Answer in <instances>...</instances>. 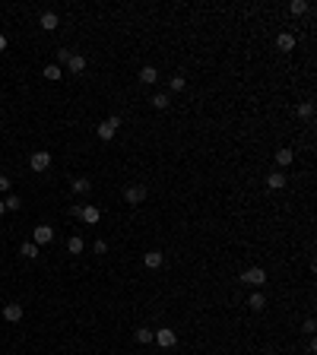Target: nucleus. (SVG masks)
<instances>
[{"label": "nucleus", "instance_id": "nucleus-27", "mask_svg": "<svg viewBox=\"0 0 317 355\" xmlns=\"http://www.w3.org/2000/svg\"><path fill=\"white\" fill-rule=\"evenodd\" d=\"M70 57H73V51H70V48H60V51H57V67H60V64H67Z\"/></svg>", "mask_w": 317, "mask_h": 355}, {"label": "nucleus", "instance_id": "nucleus-23", "mask_svg": "<svg viewBox=\"0 0 317 355\" xmlns=\"http://www.w3.org/2000/svg\"><path fill=\"white\" fill-rule=\"evenodd\" d=\"M295 115H298V118H311L314 115V105L311 102H301L298 108H295Z\"/></svg>", "mask_w": 317, "mask_h": 355}, {"label": "nucleus", "instance_id": "nucleus-11", "mask_svg": "<svg viewBox=\"0 0 317 355\" xmlns=\"http://www.w3.org/2000/svg\"><path fill=\"white\" fill-rule=\"evenodd\" d=\"M73 193H79V197H86V193H89L92 190V181L89 178H73Z\"/></svg>", "mask_w": 317, "mask_h": 355}, {"label": "nucleus", "instance_id": "nucleus-2", "mask_svg": "<svg viewBox=\"0 0 317 355\" xmlns=\"http://www.w3.org/2000/svg\"><path fill=\"white\" fill-rule=\"evenodd\" d=\"M124 203H130V206L146 203V187H143V184H133V187H127V190H124Z\"/></svg>", "mask_w": 317, "mask_h": 355}, {"label": "nucleus", "instance_id": "nucleus-14", "mask_svg": "<svg viewBox=\"0 0 317 355\" xmlns=\"http://www.w3.org/2000/svg\"><path fill=\"white\" fill-rule=\"evenodd\" d=\"M168 105H171V92H156V95H152V108L165 111Z\"/></svg>", "mask_w": 317, "mask_h": 355}, {"label": "nucleus", "instance_id": "nucleus-17", "mask_svg": "<svg viewBox=\"0 0 317 355\" xmlns=\"http://www.w3.org/2000/svg\"><path fill=\"white\" fill-rule=\"evenodd\" d=\"M247 308H251V311H264V308H267V298L260 295V292H254V295L247 298Z\"/></svg>", "mask_w": 317, "mask_h": 355}, {"label": "nucleus", "instance_id": "nucleus-31", "mask_svg": "<svg viewBox=\"0 0 317 355\" xmlns=\"http://www.w3.org/2000/svg\"><path fill=\"white\" fill-rule=\"evenodd\" d=\"M0 51H6V35H0Z\"/></svg>", "mask_w": 317, "mask_h": 355}, {"label": "nucleus", "instance_id": "nucleus-19", "mask_svg": "<svg viewBox=\"0 0 317 355\" xmlns=\"http://www.w3.org/2000/svg\"><path fill=\"white\" fill-rule=\"evenodd\" d=\"M83 238H79V235H73V238H67V251H70V254H83Z\"/></svg>", "mask_w": 317, "mask_h": 355}, {"label": "nucleus", "instance_id": "nucleus-32", "mask_svg": "<svg viewBox=\"0 0 317 355\" xmlns=\"http://www.w3.org/2000/svg\"><path fill=\"white\" fill-rule=\"evenodd\" d=\"M3 213H6V206H3V200H0V216H3Z\"/></svg>", "mask_w": 317, "mask_h": 355}, {"label": "nucleus", "instance_id": "nucleus-20", "mask_svg": "<svg viewBox=\"0 0 317 355\" xmlns=\"http://www.w3.org/2000/svg\"><path fill=\"white\" fill-rule=\"evenodd\" d=\"M3 206H6V210H10V213H16V210H19V206H23V200H19V193H6V200H3Z\"/></svg>", "mask_w": 317, "mask_h": 355}, {"label": "nucleus", "instance_id": "nucleus-24", "mask_svg": "<svg viewBox=\"0 0 317 355\" xmlns=\"http://www.w3.org/2000/svg\"><path fill=\"white\" fill-rule=\"evenodd\" d=\"M60 76H64V73H60L57 64H48V67H45V79H60Z\"/></svg>", "mask_w": 317, "mask_h": 355}, {"label": "nucleus", "instance_id": "nucleus-28", "mask_svg": "<svg viewBox=\"0 0 317 355\" xmlns=\"http://www.w3.org/2000/svg\"><path fill=\"white\" fill-rule=\"evenodd\" d=\"M314 327H317V324H314V317H308L305 324H301V330H305V333H314Z\"/></svg>", "mask_w": 317, "mask_h": 355}, {"label": "nucleus", "instance_id": "nucleus-13", "mask_svg": "<svg viewBox=\"0 0 317 355\" xmlns=\"http://www.w3.org/2000/svg\"><path fill=\"white\" fill-rule=\"evenodd\" d=\"M156 79H159V70H156V67H143V70H140V83H143V86H152Z\"/></svg>", "mask_w": 317, "mask_h": 355}, {"label": "nucleus", "instance_id": "nucleus-4", "mask_svg": "<svg viewBox=\"0 0 317 355\" xmlns=\"http://www.w3.org/2000/svg\"><path fill=\"white\" fill-rule=\"evenodd\" d=\"M241 283H247V285H264V283H267V270H260V266H251V270L241 273Z\"/></svg>", "mask_w": 317, "mask_h": 355}, {"label": "nucleus", "instance_id": "nucleus-6", "mask_svg": "<svg viewBox=\"0 0 317 355\" xmlns=\"http://www.w3.org/2000/svg\"><path fill=\"white\" fill-rule=\"evenodd\" d=\"M29 165H32V171H48L51 168V152H32Z\"/></svg>", "mask_w": 317, "mask_h": 355}, {"label": "nucleus", "instance_id": "nucleus-8", "mask_svg": "<svg viewBox=\"0 0 317 355\" xmlns=\"http://www.w3.org/2000/svg\"><path fill=\"white\" fill-rule=\"evenodd\" d=\"M3 317L10 320V324H16V320H23V305H19V301H10V305L3 308Z\"/></svg>", "mask_w": 317, "mask_h": 355}, {"label": "nucleus", "instance_id": "nucleus-22", "mask_svg": "<svg viewBox=\"0 0 317 355\" xmlns=\"http://www.w3.org/2000/svg\"><path fill=\"white\" fill-rule=\"evenodd\" d=\"M292 149H279V152H276V162H279V165H292Z\"/></svg>", "mask_w": 317, "mask_h": 355}, {"label": "nucleus", "instance_id": "nucleus-16", "mask_svg": "<svg viewBox=\"0 0 317 355\" xmlns=\"http://www.w3.org/2000/svg\"><path fill=\"white\" fill-rule=\"evenodd\" d=\"M143 263H146V270H159L162 266V251H149L143 257Z\"/></svg>", "mask_w": 317, "mask_h": 355}, {"label": "nucleus", "instance_id": "nucleus-15", "mask_svg": "<svg viewBox=\"0 0 317 355\" xmlns=\"http://www.w3.org/2000/svg\"><path fill=\"white\" fill-rule=\"evenodd\" d=\"M276 48H279V51H292L295 48V35H289V32L276 35Z\"/></svg>", "mask_w": 317, "mask_h": 355}, {"label": "nucleus", "instance_id": "nucleus-12", "mask_svg": "<svg viewBox=\"0 0 317 355\" xmlns=\"http://www.w3.org/2000/svg\"><path fill=\"white\" fill-rule=\"evenodd\" d=\"M64 67H67L70 73H83V70H86V57H83V54H73Z\"/></svg>", "mask_w": 317, "mask_h": 355}, {"label": "nucleus", "instance_id": "nucleus-7", "mask_svg": "<svg viewBox=\"0 0 317 355\" xmlns=\"http://www.w3.org/2000/svg\"><path fill=\"white\" fill-rule=\"evenodd\" d=\"M79 219H83L86 225H96L98 219H102V210H98V206H83V213H79Z\"/></svg>", "mask_w": 317, "mask_h": 355}, {"label": "nucleus", "instance_id": "nucleus-1", "mask_svg": "<svg viewBox=\"0 0 317 355\" xmlns=\"http://www.w3.org/2000/svg\"><path fill=\"white\" fill-rule=\"evenodd\" d=\"M118 127H121V118H118V115H114V118H108V120H102V124L96 127L98 140H114V133H118Z\"/></svg>", "mask_w": 317, "mask_h": 355}, {"label": "nucleus", "instance_id": "nucleus-10", "mask_svg": "<svg viewBox=\"0 0 317 355\" xmlns=\"http://www.w3.org/2000/svg\"><path fill=\"white\" fill-rule=\"evenodd\" d=\"M267 187H269V190H282V187H286V175H282V171H269Z\"/></svg>", "mask_w": 317, "mask_h": 355}, {"label": "nucleus", "instance_id": "nucleus-26", "mask_svg": "<svg viewBox=\"0 0 317 355\" xmlns=\"http://www.w3.org/2000/svg\"><path fill=\"white\" fill-rule=\"evenodd\" d=\"M184 86H187V79H184V76H171V92H181Z\"/></svg>", "mask_w": 317, "mask_h": 355}, {"label": "nucleus", "instance_id": "nucleus-5", "mask_svg": "<svg viewBox=\"0 0 317 355\" xmlns=\"http://www.w3.org/2000/svg\"><path fill=\"white\" fill-rule=\"evenodd\" d=\"M51 238H54V229L51 225H35V232H32V244H51Z\"/></svg>", "mask_w": 317, "mask_h": 355}, {"label": "nucleus", "instance_id": "nucleus-3", "mask_svg": "<svg viewBox=\"0 0 317 355\" xmlns=\"http://www.w3.org/2000/svg\"><path fill=\"white\" fill-rule=\"evenodd\" d=\"M152 339H156V343L162 346V349H171V346L178 343V333H174V330H168V327H162V330H156V333H152Z\"/></svg>", "mask_w": 317, "mask_h": 355}, {"label": "nucleus", "instance_id": "nucleus-25", "mask_svg": "<svg viewBox=\"0 0 317 355\" xmlns=\"http://www.w3.org/2000/svg\"><path fill=\"white\" fill-rule=\"evenodd\" d=\"M133 336H137V343H152V330H146V327H140Z\"/></svg>", "mask_w": 317, "mask_h": 355}, {"label": "nucleus", "instance_id": "nucleus-21", "mask_svg": "<svg viewBox=\"0 0 317 355\" xmlns=\"http://www.w3.org/2000/svg\"><path fill=\"white\" fill-rule=\"evenodd\" d=\"M289 13H292V16H301V13H308V3L305 0H292V3H289Z\"/></svg>", "mask_w": 317, "mask_h": 355}, {"label": "nucleus", "instance_id": "nucleus-29", "mask_svg": "<svg viewBox=\"0 0 317 355\" xmlns=\"http://www.w3.org/2000/svg\"><path fill=\"white\" fill-rule=\"evenodd\" d=\"M96 254H108V244H105V241H96Z\"/></svg>", "mask_w": 317, "mask_h": 355}, {"label": "nucleus", "instance_id": "nucleus-18", "mask_svg": "<svg viewBox=\"0 0 317 355\" xmlns=\"http://www.w3.org/2000/svg\"><path fill=\"white\" fill-rule=\"evenodd\" d=\"M19 254H23L25 260H35V257H38V244H32V241H25V244L19 247Z\"/></svg>", "mask_w": 317, "mask_h": 355}, {"label": "nucleus", "instance_id": "nucleus-30", "mask_svg": "<svg viewBox=\"0 0 317 355\" xmlns=\"http://www.w3.org/2000/svg\"><path fill=\"white\" fill-rule=\"evenodd\" d=\"M0 190H10V178L6 175H0Z\"/></svg>", "mask_w": 317, "mask_h": 355}, {"label": "nucleus", "instance_id": "nucleus-9", "mask_svg": "<svg viewBox=\"0 0 317 355\" xmlns=\"http://www.w3.org/2000/svg\"><path fill=\"white\" fill-rule=\"evenodd\" d=\"M38 23H42V29L45 32H54V29H57V25H60V19H57V13H42V19H38Z\"/></svg>", "mask_w": 317, "mask_h": 355}]
</instances>
